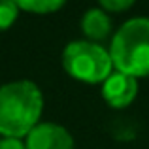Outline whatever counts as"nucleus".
<instances>
[{"instance_id": "f257e3e1", "label": "nucleus", "mask_w": 149, "mask_h": 149, "mask_svg": "<svg viewBox=\"0 0 149 149\" xmlns=\"http://www.w3.org/2000/svg\"><path fill=\"white\" fill-rule=\"evenodd\" d=\"M44 95L30 79L0 85V134L4 138H26L40 123Z\"/></svg>"}, {"instance_id": "f03ea898", "label": "nucleus", "mask_w": 149, "mask_h": 149, "mask_svg": "<svg viewBox=\"0 0 149 149\" xmlns=\"http://www.w3.org/2000/svg\"><path fill=\"white\" fill-rule=\"evenodd\" d=\"M113 68L132 77L149 76V17L125 21L109 44Z\"/></svg>"}, {"instance_id": "7ed1b4c3", "label": "nucleus", "mask_w": 149, "mask_h": 149, "mask_svg": "<svg viewBox=\"0 0 149 149\" xmlns=\"http://www.w3.org/2000/svg\"><path fill=\"white\" fill-rule=\"evenodd\" d=\"M62 68L83 83H104L113 74L109 49L89 40H74L62 51Z\"/></svg>"}, {"instance_id": "20e7f679", "label": "nucleus", "mask_w": 149, "mask_h": 149, "mask_svg": "<svg viewBox=\"0 0 149 149\" xmlns=\"http://www.w3.org/2000/svg\"><path fill=\"white\" fill-rule=\"evenodd\" d=\"M25 146L26 149H74V138L64 127L44 121L26 134Z\"/></svg>"}, {"instance_id": "39448f33", "label": "nucleus", "mask_w": 149, "mask_h": 149, "mask_svg": "<svg viewBox=\"0 0 149 149\" xmlns=\"http://www.w3.org/2000/svg\"><path fill=\"white\" fill-rule=\"evenodd\" d=\"M138 96V79L123 72H113L102 83V98L111 108H127Z\"/></svg>"}, {"instance_id": "423d86ee", "label": "nucleus", "mask_w": 149, "mask_h": 149, "mask_svg": "<svg viewBox=\"0 0 149 149\" xmlns=\"http://www.w3.org/2000/svg\"><path fill=\"white\" fill-rule=\"evenodd\" d=\"M81 30L89 42L98 44V42L106 40L111 34V19H109L108 11H104L102 8L87 10L81 17Z\"/></svg>"}, {"instance_id": "0eeeda50", "label": "nucleus", "mask_w": 149, "mask_h": 149, "mask_svg": "<svg viewBox=\"0 0 149 149\" xmlns=\"http://www.w3.org/2000/svg\"><path fill=\"white\" fill-rule=\"evenodd\" d=\"M19 10L32 11V13H51L61 10L66 0H13Z\"/></svg>"}, {"instance_id": "6e6552de", "label": "nucleus", "mask_w": 149, "mask_h": 149, "mask_svg": "<svg viewBox=\"0 0 149 149\" xmlns=\"http://www.w3.org/2000/svg\"><path fill=\"white\" fill-rule=\"evenodd\" d=\"M19 17V8L13 0H0V32L8 30Z\"/></svg>"}, {"instance_id": "1a4fd4ad", "label": "nucleus", "mask_w": 149, "mask_h": 149, "mask_svg": "<svg viewBox=\"0 0 149 149\" xmlns=\"http://www.w3.org/2000/svg\"><path fill=\"white\" fill-rule=\"evenodd\" d=\"M104 11H125L136 2V0H98Z\"/></svg>"}, {"instance_id": "9d476101", "label": "nucleus", "mask_w": 149, "mask_h": 149, "mask_svg": "<svg viewBox=\"0 0 149 149\" xmlns=\"http://www.w3.org/2000/svg\"><path fill=\"white\" fill-rule=\"evenodd\" d=\"M0 149H26V146L19 138H0Z\"/></svg>"}]
</instances>
